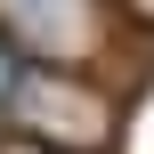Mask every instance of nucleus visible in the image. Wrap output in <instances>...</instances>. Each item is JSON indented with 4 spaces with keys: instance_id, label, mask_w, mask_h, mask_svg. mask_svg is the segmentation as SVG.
<instances>
[{
    "instance_id": "f257e3e1",
    "label": "nucleus",
    "mask_w": 154,
    "mask_h": 154,
    "mask_svg": "<svg viewBox=\"0 0 154 154\" xmlns=\"http://www.w3.org/2000/svg\"><path fill=\"white\" fill-rule=\"evenodd\" d=\"M8 114H16V138L24 146H49V154H106L114 146V97L81 73H16L8 89Z\"/></svg>"
},
{
    "instance_id": "f03ea898",
    "label": "nucleus",
    "mask_w": 154,
    "mask_h": 154,
    "mask_svg": "<svg viewBox=\"0 0 154 154\" xmlns=\"http://www.w3.org/2000/svg\"><path fill=\"white\" fill-rule=\"evenodd\" d=\"M0 41H16L65 73L73 57L97 49V0H0Z\"/></svg>"
},
{
    "instance_id": "7ed1b4c3",
    "label": "nucleus",
    "mask_w": 154,
    "mask_h": 154,
    "mask_svg": "<svg viewBox=\"0 0 154 154\" xmlns=\"http://www.w3.org/2000/svg\"><path fill=\"white\" fill-rule=\"evenodd\" d=\"M8 89H16V57H8V41H0V106H8Z\"/></svg>"
},
{
    "instance_id": "20e7f679",
    "label": "nucleus",
    "mask_w": 154,
    "mask_h": 154,
    "mask_svg": "<svg viewBox=\"0 0 154 154\" xmlns=\"http://www.w3.org/2000/svg\"><path fill=\"white\" fill-rule=\"evenodd\" d=\"M0 154H49V146H24V138H16V146H0Z\"/></svg>"
},
{
    "instance_id": "39448f33",
    "label": "nucleus",
    "mask_w": 154,
    "mask_h": 154,
    "mask_svg": "<svg viewBox=\"0 0 154 154\" xmlns=\"http://www.w3.org/2000/svg\"><path fill=\"white\" fill-rule=\"evenodd\" d=\"M130 8H138V16H154V0H130Z\"/></svg>"
}]
</instances>
